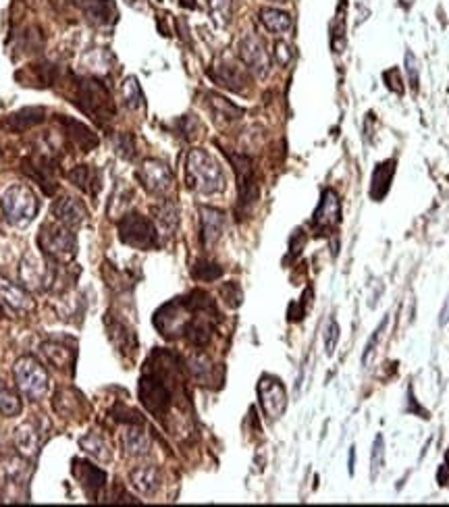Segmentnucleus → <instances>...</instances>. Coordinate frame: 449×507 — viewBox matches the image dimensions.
Segmentation results:
<instances>
[{
	"label": "nucleus",
	"mask_w": 449,
	"mask_h": 507,
	"mask_svg": "<svg viewBox=\"0 0 449 507\" xmlns=\"http://www.w3.org/2000/svg\"><path fill=\"white\" fill-rule=\"evenodd\" d=\"M69 77L73 86V104L98 125H106L115 117V102L108 88L96 77H77L73 73Z\"/></svg>",
	"instance_id": "nucleus-1"
},
{
	"label": "nucleus",
	"mask_w": 449,
	"mask_h": 507,
	"mask_svg": "<svg viewBox=\"0 0 449 507\" xmlns=\"http://www.w3.org/2000/svg\"><path fill=\"white\" fill-rule=\"evenodd\" d=\"M185 185L196 194L214 196L225 190V173L212 154L202 148H194L185 161Z\"/></svg>",
	"instance_id": "nucleus-2"
},
{
	"label": "nucleus",
	"mask_w": 449,
	"mask_h": 507,
	"mask_svg": "<svg viewBox=\"0 0 449 507\" xmlns=\"http://www.w3.org/2000/svg\"><path fill=\"white\" fill-rule=\"evenodd\" d=\"M37 245L44 252V256L57 264H63L71 260L77 252V237L73 229L63 223H46L40 229Z\"/></svg>",
	"instance_id": "nucleus-3"
},
{
	"label": "nucleus",
	"mask_w": 449,
	"mask_h": 507,
	"mask_svg": "<svg viewBox=\"0 0 449 507\" xmlns=\"http://www.w3.org/2000/svg\"><path fill=\"white\" fill-rule=\"evenodd\" d=\"M2 212L6 216V221L11 225L23 227L28 223H32L40 210V202L35 198L34 190L30 185L23 183H15L11 185L4 194H2Z\"/></svg>",
	"instance_id": "nucleus-4"
},
{
	"label": "nucleus",
	"mask_w": 449,
	"mask_h": 507,
	"mask_svg": "<svg viewBox=\"0 0 449 507\" xmlns=\"http://www.w3.org/2000/svg\"><path fill=\"white\" fill-rule=\"evenodd\" d=\"M229 163L233 165L235 177H238V210L247 212L254 204L258 202L260 196V177L256 165L250 156L245 154H235L229 150H223Z\"/></svg>",
	"instance_id": "nucleus-5"
},
{
	"label": "nucleus",
	"mask_w": 449,
	"mask_h": 507,
	"mask_svg": "<svg viewBox=\"0 0 449 507\" xmlns=\"http://www.w3.org/2000/svg\"><path fill=\"white\" fill-rule=\"evenodd\" d=\"M117 231H119V239L136 250H154L158 247V231L156 225L139 214V212H129L123 218H119L117 223Z\"/></svg>",
	"instance_id": "nucleus-6"
},
{
	"label": "nucleus",
	"mask_w": 449,
	"mask_h": 507,
	"mask_svg": "<svg viewBox=\"0 0 449 507\" xmlns=\"http://www.w3.org/2000/svg\"><path fill=\"white\" fill-rule=\"evenodd\" d=\"M13 374H15V383H17V389L21 391V395H25L32 402L44 397L50 387L48 372L44 371V366L32 356L19 358L13 366Z\"/></svg>",
	"instance_id": "nucleus-7"
},
{
	"label": "nucleus",
	"mask_w": 449,
	"mask_h": 507,
	"mask_svg": "<svg viewBox=\"0 0 449 507\" xmlns=\"http://www.w3.org/2000/svg\"><path fill=\"white\" fill-rule=\"evenodd\" d=\"M57 262L52 260H44L40 262L34 256H25L21 260V267H19V276H21V283L25 285V289H32V291H46L52 287L54 283V276H57Z\"/></svg>",
	"instance_id": "nucleus-8"
},
{
	"label": "nucleus",
	"mask_w": 449,
	"mask_h": 507,
	"mask_svg": "<svg viewBox=\"0 0 449 507\" xmlns=\"http://www.w3.org/2000/svg\"><path fill=\"white\" fill-rule=\"evenodd\" d=\"M342 221V202L335 190H322L320 202L312 214L310 225L316 235H331Z\"/></svg>",
	"instance_id": "nucleus-9"
},
{
	"label": "nucleus",
	"mask_w": 449,
	"mask_h": 507,
	"mask_svg": "<svg viewBox=\"0 0 449 507\" xmlns=\"http://www.w3.org/2000/svg\"><path fill=\"white\" fill-rule=\"evenodd\" d=\"M258 400H260V407L264 412V416L275 422L279 420L285 409H287V393L283 383L276 376H269L264 374L258 383Z\"/></svg>",
	"instance_id": "nucleus-10"
},
{
	"label": "nucleus",
	"mask_w": 449,
	"mask_h": 507,
	"mask_svg": "<svg viewBox=\"0 0 449 507\" xmlns=\"http://www.w3.org/2000/svg\"><path fill=\"white\" fill-rule=\"evenodd\" d=\"M57 167L59 161L57 156H50L48 152H35L32 158L23 161V170L28 173L30 179H34L35 183L42 187L44 194L52 196L57 192Z\"/></svg>",
	"instance_id": "nucleus-11"
},
{
	"label": "nucleus",
	"mask_w": 449,
	"mask_h": 507,
	"mask_svg": "<svg viewBox=\"0 0 449 507\" xmlns=\"http://www.w3.org/2000/svg\"><path fill=\"white\" fill-rule=\"evenodd\" d=\"M238 52H240L243 65L250 69L256 77H267L269 75L271 57L264 50V44H262L260 37H256L254 34L243 35L240 44H238Z\"/></svg>",
	"instance_id": "nucleus-12"
},
{
	"label": "nucleus",
	"mask_w": 449,
	"mask_h": 507,
	"mask_svg": "<svg viewBox=\"0 0 449 507\" xmlns=\"http://www.w3.org/2000/svg\"><path fill=\"white\" fill-rule=\"evenodd\" d=\"M138 181L150 194H165L173 185V173L163 161L148 158L138 169Z\"/></svg>",
	"instance_id": "nucleus-13"
},
{
	"label": "nucleus",
	"mask_w": 449,
	"mask_h": 507,
	"mask_svg": "<svg viewBox=\"0 0 449 507\" xmlns=\"http://www.w3.org/2000/svg\"><path fill=\"white\" fill-rule=\"evenodd\" d=\"M208 75L216 86H221L229 92H235V94H243L247 88V73L233 61H218L208 71Z\"/></svg>",
	"instance_id": "nucleus-14"
},
{
	"label": "nucleus",
	"mask_w": 449,
	"mask_h": 507,
	"mask_svg": "<svg viewBox=\"0 0 449 507\" xmlns=\"http://www.w3.org/2000/svg\"><path fill=\"white\" fill-rule=\"evenodd\" d=\"M73 476L79 480L86 497L90 501H98V495L106 484V472L86 460H73Z\"/></svg>",
	"instance_id": "nucleus-15"
},
{
	"label": "nucleus",
	"mask_w": 449,
	"mask_h": 507,
	"mask_svg": "<svg viewBox=\"0 0 449 507\" xmlns=\"http://www.w3.org/2000/svg\"><path fill=\"white\" fill-rule=\"evenodd\" d=\"M59 123L63 125V134L71 148L79 150V152H90L98 146V137L96 134L86 127L83 123H79L77 119H71L67 115L59 117Z\"/></svg>",
	"instance_id": "nucleus-16"
},
{
	"label": "nucleus",
	"mask_w": 449,
	"mask_h": 507,
	"mask_svg": "<svg viewBox=\"0 0 449 507\" xmlns=\"http://www.w3.org/2000/svg\"><path fill=\"white\" fill-rule=\"evenodd\" d=\"M42 354L46 356V360L57 368V371H65L73 374L75 371V358H77V349H75V343L71 341V345H67L65 341H57V339H50V341H44L42 343Z\"/></svg>",
	"instance_id": "nucleus-17"
},
{
	"label": "nucleus",
	"mask_w": 449,
	"mask_h": 507,
	"mask_svg": "<svg viewBox=\"0 0 449 507\" xmlns=\"http://www.w3.org/2000/svg\"><path fill=\"white\" fill-rule=\"evenodd\" d=\"M225 229V212L212 206H200V241L204 247H212Z\"/></svg>",
	"instance_id": "nucleus-18"
},
{
	"label": "nucleus",
	"mask_w": 449,
	"mask_h": 507,
	"mask_svg": "<svg viewBox=\"0 0 449 507\" xmlns=\"http://www.w3.org/2000/svg\"><path fill=\"white\" fill-rule=\"evenodd\" d=\"M52 216H54L59 223H63V225H67V227L73 229V227H79V225L86 223L88 210H86L83 202H79L77 198H73V196H61L57 202L52 204Z\"/></svg>",
	"instance_id": "nucleus-19"
},
{
	"label": "nucleus",
	"mask_w": 449,
	"mask_h": 507,
	"mask_svg": "<svg viewBox=\"0 0 449 507\" xmlns=\"http://www.w3.org/2000/svg\"><path fill=\"white\" fill-rule=\"evenodd\" d=\"M77 4L86 19L94 25H112L119 17L112 0H79Z\"/></svg>",
	"instance_id": "nucleus-20"
},
{
	"label": "nucleus",
	"mask_w": 449,
	"mask_h": 507,
	"mask_svg": "<svg viewBox=\"0 0 449 507\" xmlns=\"http://www.w3.org/2000/svg\"><path fill=\"white\" fill-rule=\"evenodd\" d=\"M393 175H395V161L389 158V161H383L379 163L375 170H373V177H371V187H368V196L371 200L380 202L389 190H391V181H393Z\"/></svg>",
	"instance_id": "nucleus-21"
},
{
	"label": "nucleus",
	"mask_w": 449,
	"mask_h": 507,
	"mask_svg": "<svg viewBox=\"0 0 449 507\" xmlns=\"http://www.w3.org/2000/svg\"><path fill=\"white\" fill-rule=\"evenodd\" d=\"M0 300L8 308H13L15 312H28L34 305L30 293L21 285L8 281L6 276H0Z\"/></svg>",
	"instance_id": "nucleus-22"
},
{
	"label": "nucleus",
	"mask_w": 449,
	"mask_h": 507,
	"mask_svg": "<svg viewBox=\"0 0 449 507\" xmlns=\"http://www.w3.org/2000/svg\"><path fill=\"white\" fill-rule=\"evenodd\" d=\"M40 445H42V435L35 429L34 422H25V424H21L17 429V433H15V447H17L21 458H25V460L35 458L37 451H40Z\"/></svg>",
	"instance_id": "nucleus-23"
},
{
	"label": "nucleus",
	"mask_w": 449,
	"mask_h": 507,
	"mask_svg": "<svg viewBox=\"0 0 449 507\" xmlns=\"http://www.w3.org/2000/svg\"><path fill=\"white\" fill-rule=\"evenodd\" d=\"M44 119H46V110L42 106H30V108H21V110L8 115L4 125L11 132H28L35 125H40Z\"/></svg>",
	"instance_id": "nucleus-24"
},
{
	"label": "nucleus",
	"mask_w": 449,
	"mask_h": 507,
	"mask_svg": "<svg viewBox=\"0 0 449 507\" xmlns=\"http://www.w3.org/2000/svg\"><path fill=\"white\" fill-rule=\"evenodd\" d=\"M129 480H132V486H134L138 493L150 497V495H154V493L158 491V486H161V470H158L156 466H139L136 470H132Z\"/></svg>",
	"instance_id": "nucleus-25"
},
{
	"label": "nucleus",
	"mask_w": 449,
	"mask_h": 507,
	"mask_svg": "<svg viewBox=\"0 0 449 507\" xmlns=\"http://www.w3.org/2000/svg\"><path fill=\"white\" fill-rule=\"evenodd\" d=\"M75 187H79L83 194L88 196H98V190H100V177L98 173L92 169L90 165H77L75 169L67 170L65 175Z\"/></svg>",
	"instance_id": "nucleus-26"
},
{
	"label": "nucleus",
	"mask_w": 449,
	"mask_h": 507,
	"mask_svg": "<svg viewBox=\"0 0 449 507\" xmlns=\"http://www.w3.org/2000/svg\"><path fill=\"white\" fill-rule=\"evenodd\" d=\"M258 17H260V23H262L271 34L275 35L287 34V32L291 30V25H293L291 15L285 13V11H281V8H275V6H264V8H260Z\"/></svg>",
	"instance_id": "nucleus-27"
},
{
	"label": "nucleus",
	"mask_w": 449,
	"mask_h": 507,
	"mask_svg": "<svg viewBox=\"0 0 449 507\" xmlns=\"http://www.w3.org/2000/svg\"><path fill=\"white\" fill-rule=\"evenodd\" d=\"M208 108L214 117V121L218 125H227V123H233L242 117V108H238L233 102L225 100L223 96H216V94H208Z\"/></svg>",
	"instance_id": "nucleus-28"
},
{
	"label": "nucleus",
	"mask_w": 449,
	"mask_h": 507,
	"mask_svg": "<svg viewBox=\"0 0 449 507\" xmlns=\"http://www.w3.org/2000/svg\"><path fill=\"white\" fill-rule=\"evenodd\" d=\"M108 335H110V341L117 345V349H121L125 354H132V356L136 354L138 337H136V333L127 325H123L121 320L112 318V325H108Z\"/></svg>",
	"instance_id": "nucleus-29"
},
{
	"label": "nucleus",
	"mask_w": 449,
	"mask_h": 507,
	"mask_svg": "<svg viewBox=\"0 0 449 507\" xmlns=\"http://www.w3.org/2000/svg\"><path fill=\"white\" fill-rule=\"evenodd\" d=\"M139 426L141 424H129V429L123 433V447L134 458H141L150 451V437Z\"/></svg>",
	"instance_id": "nucleus-30"
},
{
	"label": "nucleus",
	"mask_w": 449,
	"mask_h": 507,
	"mask_svg": "<svg viewBox=\"0 0 449 507\" xmlns=\"http://www.w3.org/2000/svg\"><path fill=\"white\" fill-rule=\"evenodd\" d=\"M187 371L200 385H210L216 378V366L206 354H194L187 360Z\"/></svg>",
	"instance_id": "nucleus-31"
},
{
	"label": "nucleus",
	"mask_w": 449,
	"mask_h": 507,
	"mask_svg": "<svg viewBox=\"0 0 449 507\" xmlns=\"http://www.w3.org/2000/svg\"><path fill=\"white\" fill-rule=\"evenodd\" d=\"M83 397L73 391V389H59L54 395V409L61 416H69V418H79L81 416V402Z\"/></svg>",
	"instance_id": "nucleus-32"
},
{
	"label": "nucleus",
	"mask_w": 449,
	"mask_h": 507,
	"mask_svg": "<svg viewBox=\"0 0 449 507\" xmlns=\"http://www.w3.org/2000/svg\"><path fill=\"white\" fill-rule=\"evenodd\" d=\"M152 216L156 221V225L165 231V233H175L177 225H179V210L171 200H165V202L156 204L152 208Z\"/></svg>",
	"instance_id": "nucleus-33"
},
{
	"label": "nucleus",
	"mask_w": 449,
	"mask_h": 507,
	"mask_svg": "<svg viewBox=\"0 0 449 507\" xmlns=\"http://www.w3.org/2000/svg\"><path fill=\"white\" fill-rule=\"evenodd\" d=\"M79 447H81L86 453L94 455L98 462H106V460L110 458V453H108V445L104 443V439L98 435V433H90V435L81 437V439H79Z\"/></svg>",
	"instance_id": "nucleus-34"
},
{
	"label": "nucleus",
	"mask_w": 449,
	"mask_h": 507,
	"mask_svg": "<svg viewBox=\"0 0 449 507\" xmlns=\"http://www.w3.org/2000/svg\"><path fill=\"white\" fill-rule=\"evenodd\" d=\"M21 409H23V404H21L19 395L4 383H0V414L17 416V414H21Z\"/></svg>",
	"instance_id": "nucleus-35"
},
{
	"label": "nucleus",
	"mask_w": 449,
	"mask_h": 507,
	"mask_svg": "<svg viewBox=\"0 0 449 507\" xmlns=\"http://www.w3.org/2000/svg\"><path fill=\"white\" fill-rule=\"evenodd\" d=\"M208 8H210V15H212L214 23L218 28H225V25L231 23L233 0H208Z\"/></svg>",
	"instance_id": "nucleus-36"
},
{
	"label": "nucleus",
	"mask_w": 449,
	"mask_h": 507,
	"mask_svg": "<svg viewBox=\"0 0 449 507\" xmlns=\"http://www.w3.org/2000/svg\"><path fill=\"white\" fill-rule=\"evenodd\" d=\"M121 92H123V102H125L127 108L136 110V108H139V106L144 104V94H141V88H139L136 77H127V79L123 81Z\"/></svg>",
	"instance_id": "nucleus-37"
},
{
	"label": "nucleus",
	"mask_w": 449,
	"mask_h": 507,
	"mask_svg": "<svg viewBox=\"0 0 449 507\" xmlns=\"http://www.w3.org/2000/svg\"><path fill=\"white\" fill-rule=\"evenodd\" d=\"M344 8H346V2L339 4V11H337V17L333 21V52H344L346 48V17H344Z\"/></svg>",
	"instance_id": "nucleus-38"
},
{
	"label": "nucleus",
	"mask_w": 449,
	"mask_h": 507,
	"mask_svg": "<svg viewBox=\"0 0 449 507\" xmlns=\"http://www.w3.org/2000/svg\"><path fill=\"white\" fill-rule=\"evenodd\" d=\"M383 468H385V439L383 435H377L371 451V480H377Z\"/></svg>",
	"instance_id": "nucleus-39"
},
{
	"label": "nucleus",
	"mask_w": 449,
	"mask_h": 507,
	"mask_svg": "<svg viewBox=\"0 0 449 507\" xmlns=\"http://www.w3.org/2000/svg\"><path fill=\"white\" fill-rule=\"evenodd\" d=\"M192 274L196 281H204V283H210V281H216L223 276V269L214 262H208V260H200L194 264L192 269Z\"/></svg>",
	"instance_id": "nucleus-40"
},
{
	"label": "nucleus",
	"mask_w": 449,
	"mask_h": 507,
	"mask_svg": "<svg viewBox=\"0 0 449 507\" xmlns=\"http://www.w3.org/2000/svg\"><path fill=\"white\" fill-rule=\"evenodd\" d=\"M387 325H389V316H385V318L380 320L379 327L373 331L371 339L366 341V347H364V354H362V366H368V364H371V360H373V356H375V351H377V345H379L380 337H383V333L387 331Z\"/></svg>",
	"instance_id": "nucleus-41"
},
{
	"label": "nucleus",
	"mask_w": 449,
	"mask_h": 507,
	"mask_svg": "<svg viewBox=\"0 0 449 507\" xmlns=\"http://www.w3.org/2000/svg\"><path fill=\"white\" fill-rule=\"evenodd\" d=\"M112 144H115L117 154H121L123 158L132 161L136 156V139L132 134H117L112 137Z\"/></svg>",
	"instance_id": "nucleus-42"
},
{
	"label": "nucleus",
	"mask_w": 449,
	"mask_h": 507,
	"mask_svg": "<svg viewBox=\"0 0 449 507\" xmlns=\"http://www.w3.org/2000/svg\"><path fill=\"white\" fill-rule=\"evenodd\" d=\"M406 73H408V79H410V88L414 92H418V86H420V65H418V59H416L412 50H406Z\"/></svg>",
	"instance_id": "nucleus-43"
},
{
	"label": "nucleus",
	"mask_w": 449,
	"mask_h": 507,
	"mask_svg": "<svg viewBox=\"0 0 449 507\" xmlns=\"http://www.w3.org/2000/svg\"><path fill=\"white\" fill-rule=\"evenodd\" d=\"M337 341H339V325H337L335 318H331L329 325H327V331H325V349H327V356H333V354H335Z\"/></svg>",
	"instance_id": "nucleus-44"
},
{
	"label": "nucleus",
	"mask_w": 449,
	"mask_h": 507,
	"mask_svg": "<svg viewBox=\"0 0 449 507\" xmlns=\"http://www.w3.org/2000/svg\"><path fill=\"white\" fill-rule=\"evenodd\" d=\"M221 293H223L225 302L231 305V308H238V305L242 304L243 293L242 287H240L238 283H225V285L221 287Z\"/></svg>",
	"instance_id": "nucleus-45"
},
{
	"label": "nucleus",
	"mask_w": 449,
	"mask_h": 507,
	"mask_svg": "<svg viewBox=\"0 0 449 507\" xmlns=\"http://www.w3.org/2000/svg\"><path fill=\"white\" fill-rule=\"evenodd\" d=\"M273 54H275V61L279 63V67H287V65L291 63V59H293V50H291V46H289L287 42H283V40L276 42Z\"/></svg>",
	"instance_id": "nucleus-46"
},
{
	"label": "nucleus",
	"mask_w": 449,
	"mask_h": 507,
	"mask_svg": "<svg viewBox=\"0 0 449 507\" xmlns=\"http://www.w3.org/2000/svg\"><path fill=\"white\" fill-rule=\"evenodd\" d=\"M177 127H179L181 136L185 137V139H192V137L196 136V132H198V121H196L194 115H185V117H181L177 121Z\"/></svg>",
	"instance_id": "nucleus-47"
},
{
	"label": "nucleus",
	"mask_w": 449,
	"mask_h": 507,
	"mask_svg": "<svg viewBox=\"0 0 449 507\" xmlns=\"http://www.w3.org/2000/svg\"><path fill=\"white\" fill-rule=\"evenodd\" d=\"M383 79H385V83H387V88H389L391 92H395V94H404V88L397 86V83H400V69L393 67L389 69V71H385V73H383Z\"/></svg>",
	"instance_id": "nucleus-48"
},
{
	"label": "nucleus",
	"mask_w": 449,
	"mask_h": 507,
	"mask_svg": "<svg viewBox=\"0 0 449 507\" xmlns=\"http://www.w3.org/2000/svg\"><path fill=\"white\" fill-rule=\"evenodd\" d=\"M304 243H306V235H304V231H296L293 237H291V241H289V250H291V256H298L300 254V250L304 247Z\"/></svg>",
	"instance_id": "nucleus-49"
},
{
	"label": "nucleus",
	"mask_w": 449,
	"mask_h": 507,
	"mask_svg": "<svg viewBox=\"0 0 449 507\" xmlns=\"http://www.w3.org/2000/svg\"><path fill=\"white\" fill-rule=\"evenodd\" d=\"M356 472V447L351 445L349 447V476H354Z\"/></svg>",
	"instance_id": "nucleus-50"
},
{
	"label": "nucleus",
	"mask_w": 449,
	"mask_h": 507,
	"mask_svg": "<svg viewBox=\"0 0 449 507\" xmlns=\"http://www.w3.org/2000/svg\"><path fill=\"white\" fill-rule=\"evenodd\" d=\"M179 4H181L183 8H192V11L198 8V2H196V0H179Z\"/></svg>",
	"instance_id": "nucleus-51"
},
{
	"label": "nucleus",
	"mask_w": 449,
	"mask_h": 507,
	"mask_svg": "<svg viewBox=\"0 0 449 507\" xmlns=\"http://www.w3.org/2000/svg\"><path fill=\"white\" fill-rule=\"evenodd\" d=\"M400 2H402V4H404L406 8H410V6H412V0H400Z\"/></svg>",
	"instance_id": "nucleus-52"
},
{
	"label": "nucleus",
	"mask_w": 449,
	"mask_h": 507,
	"mask_svg": "<svg viewBox=\"0 0 449 507\" xmlns=\"http://www.w3.org/2000/svg\"><path fill=\"white\" fill-rule=\"evenodd\" d=\"M273 2H285V0H273Z\"/></svg>",
	"instance_id": "nucleus-53"
},
{
	"label": "nucleus",
	"mask_w": 449,
	"mask_h": 507,
	"mask_svg": "<svg viewBox=\"0 0 449 507\" xmlns=\"http://www.w3.org/2000/svg\"><path fill=\"white\" fill-rule=\"evenodd\" d=\"M0 316H2V308H0Z\"/></svg>",
	"instance_id": "nucleus-54"
}]
</instances>
